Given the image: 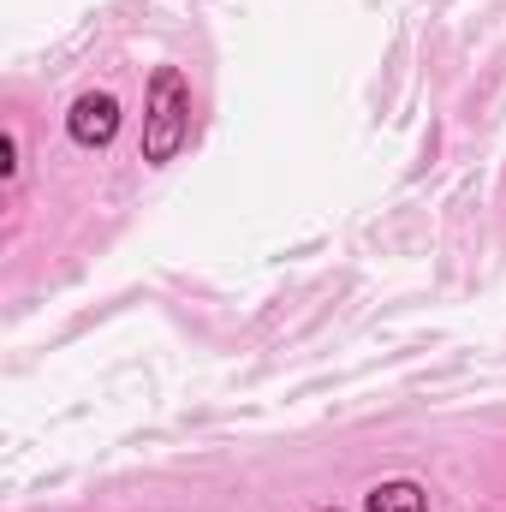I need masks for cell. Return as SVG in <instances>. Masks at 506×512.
I'll use <instances>...</instances> for the list:
<instances>
[{"label":"cell","mask_w":506,"mask_h":512,"mask_svg":"<svg viewBox=\"0 0 506 512\" xmlns=\"http://www.w3.org/2000/svg\"><path fill=\"white\" fill-rule=\"evenodd\" d=\"M185 143H191V84L179 66H155L143 96V161L167 167Z\"/></svg>","instance_id":"1"},{"label":"cell","mask_w":506,"mask_h":512,"mask_svg":"<svg viewBox=\"0 0 506 512\" xmlns=\"http://www.w3.org/2000/svg\"><path fill=\"white\" fill-rule=\"evenodd\" d=\"M66 131H72L78 149H108L114 131H120V102H114L108 90H84V96L72 102V114H66Z\"/></svg>","instance_id":"2"},{"label":"cell","mask_w":506,"mask_h":512,"mask_svg":"<svg viewBox=\"0 0 506 512\" xmlns=\"http://www.w3.org/2000/svg\"><path fill=\"white\" fill-rule=\"evenodd\" d=\"M364 512H429V489L411 483V477H393V483H376L364 495Z\"/></svg>","instance_id":"3"},{"label":"cell","mask_w":506,"mask_h":512,"mask_svg":"<svg viewBox=\"0 0 506 512\" xmlns=\"http://www.w3.org/2000/svg\"><path fill=\"white\" fill-rule=\"evenodd\" d=\"M18 179H24V137L6 131V185H18Z\"/></svg>","instance_id":"4"},{"label":"cell","mask_w":506,"mask_h":512,"mask_svg":"<svg viewBox=\"0 0 506 512\" xmlns=\"http://www.w3.org/2000/svg\"><path fill=\"white\" fill-rule=\"evenodd\" d=\"M322 512H340V507H322Z\"/></svg>","instance_id":"5"}]
</instances>
